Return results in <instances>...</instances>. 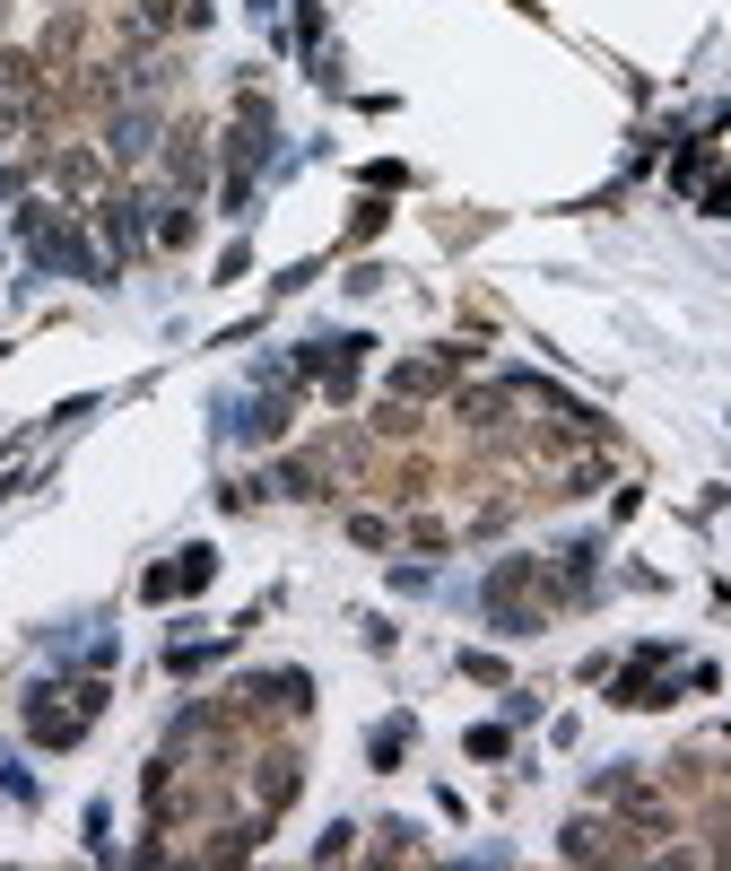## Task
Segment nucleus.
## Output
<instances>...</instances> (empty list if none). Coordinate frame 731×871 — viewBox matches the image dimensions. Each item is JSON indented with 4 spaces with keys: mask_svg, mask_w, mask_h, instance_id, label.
I'll list each match as a JSON object with an SVG mask.
<instances>
[{
    "mask_svg": "<svg viewBox=\"0 0 731 871\" xmlns=\"http://www.w3.org/2000/svg\"><path fill=\"white\" fill-rule=\"evenodd\" d=\"M157 245H166V253H175V245H192V201H183V192L166 201V219H157Z\"/></svg>",
    "mask_w": 731,
    "mask_h": 871,
    "instance_id": "nucleus-6",
    "label": "nucleus"
},
{
    "mask_svg": "<svg viewBox=\"0 0 731 871\" xmlns=\"http://www.w3.org/2000/svg\"><path fill=\"white\" fill-rule=\"evenodd\" d=\"M401 741H409V715H392V724H374V741H366V758L392 775V758H401Z\"/></svg>",
    "mask_w": 731,
    "mask_h": 871,
    "instance_id": "nucleus-4",
    "label": "nucleus"
},
{
    "mask_svg": "<svg viewBox=\"0 0 731 871\" xmlns=\"http://www.w3.org/2000/svg\"><path fill=\"white\" fill-rule=\"evenodd\" d=\"M462 671H471V680H487V689H505V662H496V654H462Z\"/></svg>",
    "mask_w": 731,
    "mask_h": 871,
    "instance_id": "nucleus-12",
    "label": "nucleus"
},
{
    "mask_svg": "<svg viewBox=\"0 0 731 871\" xmlns=\"http://www.w3.org/2000/svg\"><path fill=\"white\" fill-rule=\"evenodd\" d=\"M252 9H261V18H270V9H279V0H252Z\"/></svg>",
    "mask_w": 731,
    "mask_h": 871,
    "instance_id": "nucleus-13",
    "label": "nucleus"
},
{
    "mask_svg": "<svg viewBox=\"0 0 731 871\" xmlns=\"http://www.w3.org/2000/svg\"><path fill=\"white\" fill-rule=\"evenodd\" d=\"M383 863H418V846H409V828H401V819L383 828Z\"/></svg>",
    "mask_w": 731,
    "mask_h": 871,
    "instance_id": "nucleus-11",
    "label": "nucleus"
},
{
    "mask_svg": "<svg viewBox=\"0 0 731 871\" xmlns=\"http://www.w3.org/2000/svg\"><path fill=\"white\" fill-rule=\"evenodd\" d=\"M53 175H61V192H88V183H97V157H88V148H61Z\"/></svg>",
    "mask_w": 731,
    "mask_h": 871,
    "instance_id": "nucleus-5",
    "label": "nucleus"
},
{
    "mask_svg": "<svg viewBox=\"0 0 731 871\" xmlns=\"http://www.w3.org/2000/svg\"><path fill=\"white\" fill-rule=\"evenodd\" d=\"M618 837H627V828H618ZM618 837H609L601 819H575V828H566V837H558V855H566V863H601V855H627V846H618Z\"/></svg>",
    "mask_w": 731,
    "mask_h": 871,
    "instance_id": "nucleus-3",
    "label": "nucleus"
},
{
    "mask_svg": "<svg viewBox=\"0 0 731 871\" xmlns=\"http://www.w3.org/2000/svg\"><path fill=\"white\" fill-rule=\"evenodd\" d=\"M166 175H175V192H183V201L210 183V131H201V123H175V131H166Z\"/></svg>",
    "mask_w": 731,
    "mask_h": 871,
    "instance_id": "nucleus-2",
    "label": "nucleus"
},
{
    "mask_svg": "<svg viewBox=\"0 0 731 871\" xmlns=\"http://www.w3.org/2000/svg\"><path fill=\"white\" fill-rule=\"evenodd\" d=\"M688 183H706V148H697V139L671 157V192H688Z\"/></svg>",
    "mask_w": 731,
    "mask_h": 871,
    "instance_id": "nucleus-7",
    "label": "nucleus"
},
{
    "mask_svg": "<svg viewBox=\"0 0 731 871\" xmlns=\"http://www.w3.org/2000/svg\"><path fill=\"white\" fill-rule=\"evenodd\" d=\"M383 219H392V210H383V201H358V219H349V245H366V236H374V227H383Z\"/></svg>",
    "mask_w": 731,
    "mask_h": 871,
    "instance_id": "nucleus-9",
    "label": "nucleus"
},
{
    "mask_svg": "<svg viewBox=\"0 0 731 871\" xmlns=\"http://www.w3.org/2000/svg\"><path fill=\"white\" fill-rule=\"evenodd\" d=\"M296 44H305V53L323 44V0H305V9H296Z\"/></svg>",
    "mask_w": 731,
    "mask_h": 871,
    "instance_id": "nucleus-10",
    "label": "nucleus"
},
{
    "mask_svg": "<svg viewBox=\"0 0 731 871\" xmlns=\"http://www.w3.org/2000/svg\"><path fill=\"white\" fill-rule=\"evenodd\" d=\"M210 576H218V549H183V558H166V567H148L139 576V602H175V593H210Z\"/></svg>",
    "mask_w": 731,
    "mask_h": 871,
    "instance_id": "nucleus-1",
    "label": "nucleus"
},
{
    "mask_svg": "<svg viewBox=\"0 0 731 871\" xmlns=\"http://www.w3.org/2000/svg\"><path fill=\"white\" fill-rule=\"evenodd\" d=\"M471 758H505V749H514V733H505V724H471Z\"/></svg>",
    "mask_w": 731,
    "mask_h": 871,
    "instance_id": "nucleus-8",
    "label": "nucleus"
}]
</instances>
